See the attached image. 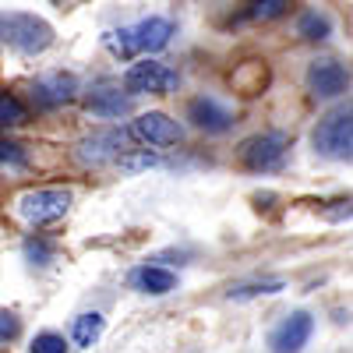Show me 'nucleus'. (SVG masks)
<instances>
[{
	"instance_id": "1",
	"label": "nucleus",
	"mask_w": 353,
	"mask_h": 353,
	"mask_svg": "<svg viewBox=\"0 0 353 353\" xmlns=\"http://www.w3.org/2000/svg\"><path fill=\"white\" fill-rule=\"evenodd\" d=\"M0 43L18 50V53L36 57V53H43L53 43V28L43 18H36V14L11 11V14H0Z\"/></svg>"
},
{
	"instance_id": "2",
	"label": "nucleus",
	"mask_w": 353,
	"mask_h": 353,
	"mask_svg": "<svg viewBox=\"0 0 353 353\" xmlns=\"http://www.w3.org/2000/svg\"><path fill=\"white\" fill-rule=\"evenodd\" d=\"M314 149L329 159H350V149H353V113H350V106H339V110H332L329 117L318 121Z\"/></svg>"
},
{
	"instance_id": "3",
	"label": "nucleus",
	"mask_w": 353,
	"mask_h": 353,
	"mask_svg": "<svg viewBox=\"0 0 353 353\" xmlns=\"http://www.w3.org/2000/svg\"><path fill=\"white\" fill-rule=\"evenodd\" d=\"M71 209V191L64 188H43V191H28L21 194L18 201V216L32 226H46V223H57L64 219Z\"/></svg>"
},
{
	"instance_id": "4",
	"label": "nucleus",
	"mask_w": 353,
	"mask_h": 353,
	"mask_svg": "<svg viewBox=\"0 0 353 353\" xmlns=\"http://www.w3.org/2000/svg\"><path fill=\"white\" fill-rule=\"evenodd\" d=\"M286 149H290V138L283 131H265V134H254L241 145V163L254 173L279 170L286 159Z\"/></svg>"
},
{
	"instance_id": "5",
	"label": "nucleus",
	"mask_w": 353,
	"mask_h": 353,
	"mask_svg": "<svg viewBox=\"0 0 353 353\" xmlns=\"http://www.w3.org/2000/svg\"><path fill=\"white\" fill-rule=\"evenodd\" d=\"M124 88L131 96L138 92H149V96H166L176 88V71H170L166 64L159 61H141V64H131L128 74H124Z\"/></svg>"
},
{
	"instance_id": "6",
	"label": "nucleus",
	"mask_w": 353,
	"mask_h": 353,
	"mask_svg": "<svg viewBox=\"0 0 353 353\" xmlns=\"http://www.w3.org/2000/svg\"><path fill=\"white\" fill-rule=\"evenodd\" d=\"M128 134H131L134 141H141V145H156V149L181 141V128H176V121H173V117H166V113H159V110L141 113L138 121L131 124Z\"/></svg>"
},
{
	"instance_id": "7",
	"label": "nucleus",
	"mask_w": 353,
	"mask_h": 353,
	"mask_svg": "<svg viewBox=\"0 0 353 353\" xmlns=\"http://www.w3.org/2000/svg\"><path fill=\"white\" fill-rule=\"evenodd\" d=\"M121 156H124V131H117V128L96 131V134L81 138V145H78V159L85 166H106Z\"/></svg>"
},
{
	"instance_id": "8",
	"label": "nucleus",
	"mask_w": 353,
	"mask_h": 353,
	"mask_svg": "<svg viewBox=\"0 0 353 353\" xmlns=\"http://www.w3.org/2000/svg\"><path fill=\"white\" fill-rule=\"evenodd\" d=\"M311 332H314V318L307 311H293L290 318L279 321V329L269 339L272 343V353H301L307 346Z\"/></svg>"
},
{
	"instance_id": "9",
	"label": "nucleus",
	"mask_w": 353,
	"mask_h": 353,
	"mask_svg": "<svg viewBox=\"0 0 353 353\" xmlns=\"http://www.w3.org/2000/svg\"><path fill=\"white\" fill-rule=\"evenodd\" d=\"M307 85L311 92L321 96V99H336L350 88V71L339 64V61H314L307 68Z\"/></svg>"
},
{
	"instance_id": "10",
	"label": "nucleus",
	"mask_w": 353,
	"mask_h": 353,
	"mask_svg": "<svg viewBox=\"0 0 353 353\" xmlns=\"http://www.w3.org/2000/svg\"><path fill=\"white\" fill-rule=\"evenodd\" d=\"M170 36H173V21L170 18H145V21L131 25L134 53H159V50L170 46Z\"/></svg>"
},
{
	"instance_id": "11",
	"label": "nucleus",
	"mask_w": 353,
	"mask_h": 353,
	"mask_svg": "<svg viewBox=\"0 0 353 353\" xmlns=\"http://www.w3.org/2000/svg\"><path fill=\"white\" fill-rule=\"evenodd\" d=\"M188 117H191V124H194V128L212 131V134H223V131H230V124H233L230 110L219 106L216 99H205V96H201V99H191Z\"/></svg>"
},
{
	"instance_id": "12",
	"label": "nucleus",
	"mask_w": 353,
	"mask_h": 353,
	"mask_svg": "<svg viewBox=\"0 0 353 353\" xmlns=\"http://www.w3.org/2000/svg\"><path fill=\"white\" fill-rule=\"evenodd\" d=\"M74 92H78V81L71 74H46L36 81L32 99H36V106H61V103L74 99Z\"/></svg>"
},
{
	"instance_id": "13",
	"label": "nucleus",
	"mask_w": 353,
	"mask_h": 353,
	"mask_svg": "<svg viewBox=\"0 0 353 353\" xmlns=\"http://www.w3.org/2000/svg\"><path fill=\"white\" fill-rule=\"evenodd\" d=\"M131 286L138 293H149V297H163V293L176 290V276L163 265H141V269L131 272Z\"/></svg>"
},
{
	"instance_id": "14",
	"label": "nucleus",
	"mask_w": 353,
	"mask_h": 353,
	"mask_svg": "<svg viewBox=\"0 0 353 353\" xmlns=\"http://www.w3.org/2000/svg\"><path fill=\"white\" fill-rule=\"evenodd\" d=\"M85 110L92 117H106V121H113V117L131 113V96H121V88H96V92L85 99Z\"/></svg>"
},
{
	"instance_id": "15",
	"label": "nucleus",
	"mask_w": 353,
	"mask_h": 353,
	"mask_svg": "<svg viewBox=\"0 0 353 353\" xmlns=\"http://www.w3.org/2000/svg\"><path fill=\"white\" fill-rule=\"evenodd\" d=\"M103 329H106V318H103L99 311H88V314H78V318H74L71 339H74L78 346H92V343H99Z\"/></svg>"
},
{
	"instance_id": "16",
	"label": "nucleus",
	"mask_w": 353,
	"mask_h": 353,
	"mask_svg": "<svg viewBox=\"0 0 353 353\" xmlns=\"http://www.w3.org/2000/svg\"><path fill=\"white\" fill-rule=\"evenodd\" d=\"M230 81L237 85L244 96H258L261 88H265V81H269V71H265V64L251 61V64H244L241 71H233V78H230Z\"/></svg>"
},
{
	"instance_id": "17",
	"label": "nucleus",
	"mask_w": 353,
	"mask_h": 353,
	"mask_svg": "<svg viewBox=\"0 0 353 353\" xmlns=\"http://www.w3.org/2000/svg\"><path fill=\"white\" fill-rule=\"evenodd\" d=\"M25 121H28V106L11 92H0V128H18Z\"/></svg>"
},
{
	"instance_id": "18",
	"label": "nucleus",
	"mask_w": 353,
	"mask_h": 353,
	"mask_svg": "<svg viewBox=\"0 0 353 353\" xmlns=\"http://www.w3.org/2000/svg\"><path fill=\"white\" fill-rule=\"evenodd\" d=\"M297 32H301L304 39H325V36L332 32V21H329L325 14H318V11H307V14H301V21H297Z\"/></svg>"
},
{
	"instance_id": "19",
	"label": "nucleus",
	"mask_w": 353,
	"mask_h": 353,
	"mask_svg": "<svg viewBox=\"0 0 353 353\" xmlns=\"http://www.w3.org/2000/svg\"><path fill=\"white\" fill-rule=\"evenodd\" d=\"M283 279H261V283H244L237 290H230V301H248V297H261V293H279Z\"/></svg>"
},
{
	"instance_id": "20",
	"label": "nucleus",
	"mask_w": 353,
	"mask_h": 353,
	"mask_svg": "<svg viewBox=\"0 0 353 353\" xmlns=\"http://www.w3.org/2000/svg\"><path fill=\"white\" fill-rule=\"evenodd\" d=\"M32 353H68V343L57 332H43V336L32 339Z\"/></svg>"
},
{
	"instance_id": "21",
	"label": "nucleus",
	"mask_w": 353,
	"mask_h": 353,
	"mask_svg": "<svg viewBox=\"0 0 353 353\" xmlns=\"http://www.w3.org/2000/svg\"><path fill=\"white\" fill-rule=\"evenodd\" d=\"M21 332V321L14 311H0V343H14Z\"/></svg>"
},
{
	"instance_id": "22",
	"label": "nucleus",
	"mask_w": 353,
	"mask_h": 353,
	"mask_svg": "<svg viewBox=\"0 0 353 353\" xmlns=\"http://www.w3.org/2000/svg\"><path fill=\"white\" fill-rule=\"evenodd\" d=\"M286 0H265V4H251V18H279V14H286Z\"/></svg>"
},
{
	"instance_id": "23",
	"label": "nucleus",
	"mask_w": 353,
	"mask_h": 353,
	"mask_svg": "<svg viewBox=\"0 0 353 353\" xmlns=\"http://www.w3.org/2000/svg\"><path fill=\"white\" fill-rule=\"evenodd\" d=\"M25 258L32 265H46V261H53V248L46 241H28L25 244Z\"/></svg>"
},
{
	"instance_id": "24",
	"label": "nucleus",
	"mask_w": 353,
	"mask_h": 353,
	"mask_svg": "<svg viewBox=\"0 0 353 353\" xmlns=\"http://www.w3.org/2000/svg\"><path fill=\"white\" fill-rule=\"evenodd\" d=\"M0 166H25V149L14 141H0Z\"/></svg>"
},
{
	"instance_id": "25",
	"label": "nucleus",
	"mask_w": 353,
	"mask_h": 353,
	"mask_svg": "<svg viewBox=\"0 0 353 353\" xmlns=\"http://www.w3.org/2000/svg\"><path fill=\"white\" fill-rule=\"evenodd\" d=\"M145 166H156V156L141 152V156H121V170L134 173V170H145Z\"/></svg>"
}]
</instances>
